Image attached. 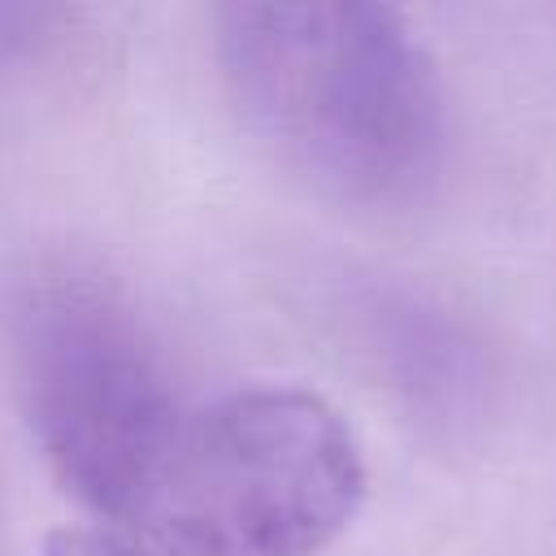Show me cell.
<instances>
[{
  "mask_svg": "<svg viewBox=\"0 0 556 556\" xmlns=\"http://www.w3.org/2000/svg\"><path fill=\"white\" fill-rule=\"evenodd\" d=\"M213 48L243 126L339 200L408 195L443 139L439 78L387 4H226Z\"/></svg>",
  "mask_w": 556,
  "mask_h": 556,
  "instance_id": "obj_1",
  "label": "cell"
},
{
  "mask_svg": "<svg viewBox=\"0 0 556 556\" xmlns=\"http://www.w3.org/2000/svg\"><path fill=\"white\" fill-rule=\"evenodd\" d=\"M365 452L308 387L191 400L126 521L152 556H317L365 504Z\"/></svg>",
  "mask_w": 556,
  "mask_h": 556,
  "instance_id": "obj_2",
  "label": "cell"
},
{
  "mask_svg": "<svg viewBox=\"0 0 556 556\" xmlns=\"http://www.w3.org/2000/svg\"><path fill=\"white\" fill-rule=\"evenodd\" d=\"M13 365L43 460L122 534L191 404L135 304L87 265H39L13 300Z\"/></svg>",
  "mask_w": 556,
  "mask_h": 556,
  "instance_id": "obj_3",
  "label": "cell"
},
{
  "mask_svg": "<svg viewBox=\"0 0 556 556\" xmlns=\"http://www.w3.org/2000/svg\"><path fill=\"white\" fill-rule=\"evenodd\" d=\"M43 556H152V552L104 526H70L48 539Z\"/></svg>",
  "mask_w": 556,
  "mask_h": 556,
  "instance_id": "obj_4",
  "label": "cell"
}]
</instances>
